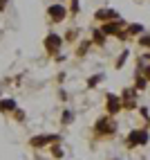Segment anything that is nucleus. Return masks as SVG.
I'll list each match as a JSON object with an SVG mask.
<instances>
[{"instance_id": "0eeeda50", "label": "nucleus", "mask_w": 150, "mask_h": 160, "mask_svg": "<svg viewBox=\"0 0 150 160\" xmlns=\"http://www.w3.org/2000/svg\"><path fill=\"white\" fill-rule=\"evenodd\" d=\"M148 77H150V68H148Z\"/></svg>"}, {"instance_id": "20e7f679", "label": "nucleus", "mask_w": 150, "mask_h": 160, "mask_svg": "<svg viewBox=\"0 0 150 160\" xmlns=\"http://www.w3.org/2000/svg\"><path fill=\"white\" fill-rule=\"evenodd\" d=\"M137 140H146V133H143V131H139V133H132L128 142H130V144H137Z\"/></svg>"}, {"instance_id": "f03ea898", "label": "nucleus", "mask_w": 150, "mask_h": 160, "mask_svg": "<svg viewBox=\"0 0 150 160\" xmlns=\"http://www.w3.org/2000/svg\"><path fill=\"white\" fill-rule=\"evenodd\" d=\"M108 104H110V106H108V108H110L112 113H114V111H119V108H121V106H119L121 102H119V99H114V95H110V97H108Z\"/></svg>"}, {"instance_id": "f257e3e1", "label": "nucleus", "mask_w": 150, "mask_h": 160, "mask_svg": "<svg viewBox=\"0 0 150 160\" xmlns=\"http://www.w3.org/2000/svg\"><path fill=\"white\" fill-rule=\"evenodd\" d=\"M49 14H52V18H54V20H61L63 16H65V9H63V7H52Z\"/></svg>"}, {"instance_id": "39448f33", "label": "nucleus", "mask_w": 150, "mask_h": 160, "mask_svg": "<svg viewBox=\"0 0 150 160\" xmlns=\"http://www.w3.org/2000/svg\"><path fill=\"white\" fill-rule=\"evenodd\" d=\"M47 45H49V48H56V45H58V36H52V38L47 41Z\"/></svg>"}, {"instance_id": "423d86ee", "label": "nucleus", "mask_w": 150, "mask_h": 160, "mask_svg": "<svg viewBox=\"0 0 150 160\" xmlns=\"http://www.w3.org/2000/svg\"><path fill=\"white\" fill-rule=\"evenodd\" d=\"M2 108H5V111H7V108L11 111V108H14V102H2Z\"/></svg>"}, {"instance_id": "7ed1b4c3", "label": "nucleus", "mask_w": 150, "mask_h": 160, "mask_svg": "<svg viewBox=\"0 0 150 160\" xmlns=\"http://www.w3.org/2000/svg\"><path fill=\"white\" fill-rule=\"evenodd\" d=\"M119 14H114V12H96V18H101V20H110V18H116Z\"/></svg>"}]
</instances>
